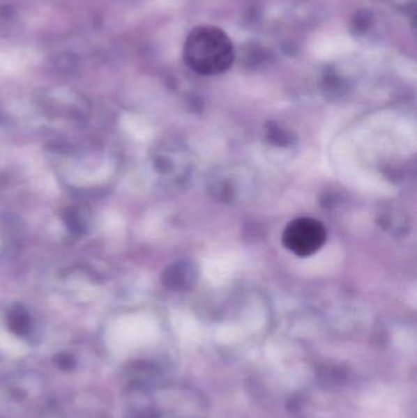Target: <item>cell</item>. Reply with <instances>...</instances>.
Returning a JSON list of instances; mask_svg holds the SVG:
<instances>
[{"label": "cell", "instance_id": "6da1fadb", "mask_svg": "<svg viewBox=\"0 0 417 418\" xmlns=\"http://www.w3.org/2000/svg\"><path fill=\"white\" fill-rule=\"evenodd\" d=\"M235 52L228 35L214 26H199L190 32L184 45V59L199 75L223 74L233 65Z\"/></svg>", "mask_w": 417, "mask_h": 418}, {"label": "cell", "instance_id": "3957f363", "mask_svg": "<svg viewBox=\"0 0 417 418\" xmlns=\"http://www.w3.org/2000/svg\"><path fill=\"white\" fill-rule=\"evenodd\" d=\"M10 323L16 333H25L29 329L30 319L24 309H17L11 314Z\"/></svg>", "mask_w": 417, "mask_h": 418}, {"label": "cell", "instance_id": "7a4b0ae2", "mask_svg": "<svg viewBox=\"0 0 417 418\" xmlns=\"http://www.w3.org/2000/svg\"><path fill=\"white\" fill-rule=\"evenodd\" d=\"M327 230L317 219L301 217L290 222L284 229V247L298 257H310L322 249Z\"/></svg>", "mask_w": 417, "mask_h": 418}]
</instances>
